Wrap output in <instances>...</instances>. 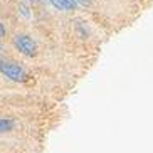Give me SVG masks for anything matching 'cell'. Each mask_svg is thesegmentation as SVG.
I'll return each mask as SVG.
<instances>
[{"label":"cell","instance_id":"6da1fadb","mask_svg":"<svg viewBox=\"0 0 153 153\" xmlns=\"http://www.w3.org/2000/svg\"><path fill=\"white\" fill-rule=\"evenodd\" d=\"M0 72L5 74V77H9L12 81H24L25 79V71H24L22 66H19L17 62H12V61H0Z\"/></svg>","mask_w":153,"mask_h":153},{"label":"cell","instance_id":"7a4b0ae2","mask_svg":"<svg viewBox=\"0 0 153 153\" xmlns=\"http://www.w3.org/2000/svg\"><path fill=\"white\" fill-rule=\"evenodd\" d=\"M14 45L17 47L19 52H22L25 56H34L37 51V45L34 42V39L29 36H15L14 39Z\"/></svg>","mask_w":153,"mask_h":153},{"label":"cell","instance_id":"3957f363","mask_svg":"<svg viewBox=\"0 0 153 153\" xmlns=\"http://www.w3.org/2000/svg\"><path fill=\"white\" fill-rule=\"evenodd\" d=\"M49 2L59 10H74L77 5L76 0H49Z\"/></svg>","mask_w":153,"mask_h":153},{"label":"cell","instance_id":"277c9868","mask_svg":"<svg viewBox=\"0 0 153 153\" xmlns=\"http://www.w3.org/2000/svg\"><path fill=\"white\" fill-rule=\"evenodd\" d=\"M14 120H10V118H0V135H4V133H9V131L14 130Z\"/></svg>","mask_w":153,"mask_h":153},{"label":"cell","instance_id":"5b68a950","mask_svg":"<svg viewBox=\"0 0 153 153\" xmlns=\"http://www.w3.org/2000/svg\"><path fill=\"white\" fill-rule=\"evenodd\" d=\"M76 4H81V5H89L91 0H76Z\"/></svg>","mask_w":153,"mask_h":153},{"label":"cell","instance_id":"8992f818","mask_svg":"<svg viewBox=\"0 0 153 153\" xmlns=\"http://www.w3.org/2000/svg\"><path fill=\"white\" fill-rule=\"evenodd\" d=\"M5 36V29H4V25L0 24V37H4Z\"/></svg>","mask_w":153,"mask_h":153},{"label":"cell","instance_id":"52a82bcc","mask_svg":"<svg viewBox=\"0 0 153 153\" xmlns=\"http://www.w3.org/2000/svg\"><path fill=\"white\" fill-rule=\"evenodd\" d=\"M32 2H36V0H32Z\"/></svg>","mask_w":153,"mask_h":153}]
</instances>
